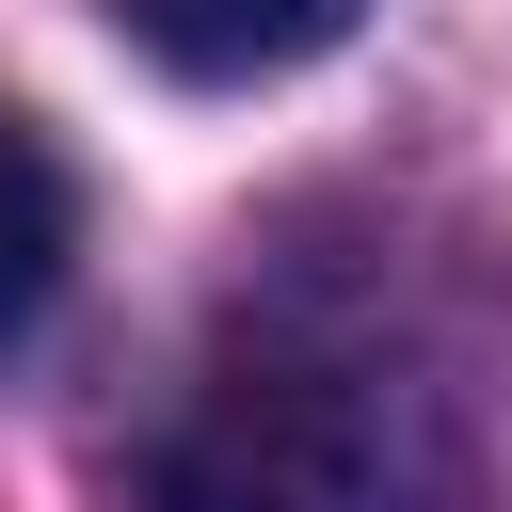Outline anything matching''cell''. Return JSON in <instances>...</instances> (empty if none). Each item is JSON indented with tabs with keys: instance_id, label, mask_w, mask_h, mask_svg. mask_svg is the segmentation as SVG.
Listing matches in <instances>:
<instances>
[{
	"instance_id": "obj_1",
	"label": "cell",
	"mask_w": 512,
	"mask_h": 512,
	"mask_svg": "<svg viewBox=\"0 0 512 512\" xmlns=\"http://www.w3.org/2000/svg\"><path fill=\"white\" fill-rule=\"evenodd\" d=\"M128 512H352V432L288 368H224L160 448L128 464Z\"/></svg>"
},
{
	"instance_id": "obj_2",
	"label": "cell",
	"mask_w": 512,
	"mask_h": 512,
	"mask_svg": "<svg viewBox=\"0 0 512 512\" xmlns=\"http://www.w3.org/2000/svg\"><path fill=\"white\" fill-rule=\"evenodd\" d=\"M160 80H288V64H320L368 0H96Z\"/></svg>"
},
{
	"instance_id": "obj_3",
	"label": "cell",
	"mask_w": 512,
	"mask_h": 512,
	"mask_svg": "<svg viewBox=\"0 0 512 512\" xmlns=\"http://www.w3.org/2000/svg\"><path fill=\"white\" fill-rule=\"evenodd\" d=\"M64 256H80V192H64L48 128H32V112H0V336L64 288Z\"/></svg>"
}]
</instances>
